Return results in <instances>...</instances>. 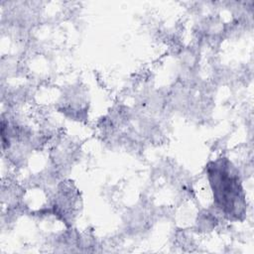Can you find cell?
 <instances>
[{
    "mask_svg": "<svg viewBox=\"0 0 254 254\" xmlns=\"http://www.w3.org/2000/svg\"><path fill=\"white\" fill-rule=\"evenodd\" d=\"M207 179L213 202L229 220H242L246 214V196L236 168L227 158L208 163Z\"/></svg>",
    "mask_w": 254,
    "mask_h": 254,
    "instance_id": "1",
    "label": "cell"
}]
</instances>
